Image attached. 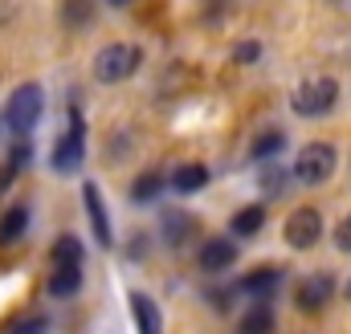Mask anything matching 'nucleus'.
<instances>
[{
    "mask_svg": "<svg viewBox=\"0 0 351 334\" xmlns=\"http://www.w3.org/2000/svg\"><path fill=\"white\" fill-rule=\"evenodd\" d=\"M335 245H339V253H351V212L339 220V229H335Z\"/></svg>",
    "mask_w": 351,
    "mask_h": 334,
    "instance_id": "5701e85b",
    "label": "nucleus"
},
{
    "mask_svg": "<svg viewBox=\"0 0 351 334\" xmlns=\"http://www.w3.org/2000/svg\"><path fill=\"white\" fill-rule=\"evenodd\" d=\"M82 164H86V123H82L78 110H70V131L53 143L49 167L58 175H74V171H82Z\"/></svg>",
    "mask_w": 351,
    "mask_h": 334,
    "instance_id": "7ed1b4c3",
    "label": "nucleus"
},
{
    "mask_svg": "<svg viewBox=\"0 0 351 334\" xmlns=\"http://www.w3.org/2000/svg\"><path fill=\"white\" fill-rule=\"evenodd\" d=\"M192 233H196V220H192L188 212H176V208H172V212H164V216H160V237H164V245L180 249Z\"/></svg>",
    "mask_w": 351,
    "mask_h": 334,
    "instance_id": "4468645a",
    "label": "nucleus"
},
{
    "mask_svg": "<svg viewBox=\"0 0 351 334\" xmlns=\"http://www.w3.org/2000/svg\"><path fill=\"white\" fill-rule=\"evenodd\" d=\"M335 167H339V155H335L331 143H306L294 155V179L315 188V183H327L335 175Z\"/></svg>",
    "mask_w": 351,
    "mask_h": 334,
    "instance_id": "20e7f679",
    "label": "nucleus"
},
{
    "mask_svg": "<svg viewBox=\"0 0 351 334\" xmlns=\"http://www.w3.org/2000/svg\"><path fill=\"white\" fill-rule=\"evenodd\" d=\"M82 204H86V220H90V229H94V241H98L102 249H110V245H114V229H110V212H106L102 192H98L94 179L82 183Z\"/></svg>",
    "mask_w": 351,
    "mask_h": 334,
    "instance_id": "0eeeda50",
    "label": "nucleus"
},
{
    "mask_svg": "<svg viewBox=\"0 0 351 334\" xmlns=\"http://www.w3.org/2000/svg\"><path fill=\"white\" fill-rule=\"evenodd\" d=\"M282 233H286V245H290V249H315L319 237H323V216H319V208H306V204L294 208V212L286 216Z\"/></svg>",
    "mask_w": 351,
    "mask_h": 334,
    "instance_id": "423d86ee",
    "label": "nucleus"
},
{
    "mask_svg": "<svg viewBox=\"0 0 351 334\" xmlns=\"http://www.w3.org/2000/svg\"><path fill=\"white\" fill-rule=\"evenodd\" d=\"M262 229H265V208H262V204H250V208L233 212V220H229V233H233V237H241V241L258 237Z\"/></svg>",
    "mask_w": 351,
    "mask_h": 334,
    "instance_id": "dca6fc26",
    "label": "nucleus"
},
{
    "mask_svg": "<svg viewBox=\"0 0 351 334\" xmlns=\"http://www.w3.org/2000/svg\"><path fill=\"white\" fill-rule=\"evenodd\" d=\"M274 310H269V302H258L241 322H237V334H274Z\"/></svg>",
    "mask_w": 351,
    "mask_h": 334,
    "instance_id": "a211bd4d",
    "label": "nucleus"
},
{
    "mask_svg": "<svg viewBox=\"0 0 351 334\" xmlns=\"http://www.w3.org/2000/svg\"><path fill=\"white\" fill-rule=\"evenodd\" d=\"M204 183H208V167L204 164H180L172 171V179H168V188L176 196H196Z\"/></svg>",
    "mask_w": 351,
    "mask_h": 334,
    "instance_id": "2eb2a0df",
    "label": "nucleus"
},
{
    "mask_svg": "<svg viewBox=\"0 0 351 334\" xmlns=\"http://www.w3.org/2000/svg\"><path fill=\"white\" fill-rule=\"evenodd\" d=\"M164 188H168V175H164L160 167H147V171H139L135 183H131V204L147 208V204H156V200L164 196Z\"/></svg>",
    "mask_w": 351,
    "mask_h": 334,
    "instance_id": "9b49d317",
    "label": "nucleus"
},
{
    "mask_svg": "<svg viewBox=\"0 0 351 334\" xmlns=\"http://www.w3.org/2000/svg\"><path fill=\"white\" fill-rule=\"evenodd\" d=\"M45 290H49V298H58V302L78 298V294H82V265H53Z\"/></svg>",
    "mask_w": 351,
    "mask_h": 334,
    "instance_id": "f8f14e48",
    "label": "nucleus"
},
{
    "mask_svg": "<svg viewBox=\"0 0 351 334\" xmlns=\"http://www.w3.org/2000/svg\"><path fill=\"white\" fill-rule=\"evenodd\" d=\"M278 285H282V269L278 265H262V269H254V273L241 277V294H250L254 302H269Z\"/></svg>",
    "mask_w": 351,
    "mask_h": 334,
    "instance_id": "9d476101",
    "label": "nucleus"
},
{
    "mask_svg": "<svg viewBox=\"0 0 351 334\" xmlns=\"http://www.w3.org/2000/svg\"><path fill=\"white\" fill-rule=\"evenodd\" d=\"M131 318H135V331L139 334H164V314L160 306L147 298V294H131Z\"/></svg>",
    "mask_w": 351,
    "mask_h": 334,
    "instance_id": "ddd939ff",
    "label": "nucleus"
},
{
    "mask_svg": "<svg viewBox=\"0 0 351 334\" xmlns=\"http://www.w3.org/2000/svg\"><path fill=\"white\" fill-rule=\"evenodd\" d=\"M258 57H262V45H254V41L237 45V62H258Z\"/></svg>",
    "mask_w": 351,
    "mask_h": 334,
    "instance_id": "393cba45",
    "label": "nucleus"
},
{
    "mask_svg": "<svg viewBox=\"0 0 351 334\" xmlns=\"http://www.w3.org/2000/svg\"><path fill=\"white\" fill-rule=\"evenodd\" d=\"M90 16H94V4H90V0H66V4H62V21H66L70 29H82Z\"/></svg>",
    "mask_w": 351,
    "mask_h": 334,
    "instance_id": "412c9836",
    "label": "nucleus"
},
{
    "mask_svg": "<svg viewBox=\"0 0 351 334\" xmlns=\"http://www.w3.org/2000/svg\"><path fill=\"white\" fill-rule=\"evenodd\" d=\"M286 147V135L278 131V127H269V131H262L254 143H250V159H258V164H265V159H274L278 151Z\"/></svg>",
    "mask_w": 351,
    "mask_h": 334,
    "instance_id": "6ab92c4d",
    "label": "nucleus"
},
{
    "mask_svg": "<svg viewBox=\"0 0 351 334\" xmlns=\"http://www.w3.org/2000/svg\"><path fill=\"white\" fill-rule=\"evenodd\" d=\"M16 175H21V171H16L12 164H4V167H0V196H4L8 188H12V179H16Z\"/></svg>",
    "mask_w": 351,
    "mask_h": 334,
    "instance_id": "bb28decb",
    "label": "nucleus"
},
{
    "mask_svg": "<svg viewBox=\"0 0 351 334\" xmlns=\"http://www.w3.org/2000/svg\"><path fill=\"white\" fill-rule=\"evenodd\" d=\"M139 66H143V49L119 41V45L98 49V57H94V78L102 86H119V82H127V78H135Z\"/></svg>",
    "mask_w": 351,
    "mask_h": 334,
    "instance_id": "f03ea898",
    "label": "nucleus"
},
{
    "mask_svg": "<svg viewBox=\"0 0 351 334\" xmlns=\"http://www.w3.org/2000/svg\"><path fill=\"white\" fill-rule=\"evenodd\" d=\"M282 183H286V175H282L278 167H262V188L265 192H282Z\"/></svg>",
    "mask_w": 351,
    "mask_h": 334,
    "instance_id": "4be33fe9",
    "label": "nucleus"
},
{
    "mask_svg": "<svg viewBox=\"0 0 351 334\" xmlns=\"http://www.w3.org/2000/svg\"><path fill=\"white\" fill-rule=\"evenodd\" d=\"M196 265H200V273H229L237 265V241H229V237L204 241L196 253Z\"/></svg>",
    "mask_w": 351,
    "mask_h": 334,
    "instance_id": "1a4fd4ad",
    "label": "nucleus"
},
{
    "mask_svg": "<svg viewBox=\"0 0 351 334\" xmlns=\"http://www.w3.org/2000/svg\"><path fill=\"white\" fill-rule=\"evenodd\" d=\"M339 102V82L335 78H306V82L294 90V110L302 118H323L331 114Z\"/></svg>",
    "mask_w": 351,
    "mask_h": 334,
    "instance_id": "39448f33",
    "label": "nucleus"
},
{
    "mask_svg": "<svg viewBox=\"0 0 351 334\" xmlns=\"http://www.w3.org/2000/svg\"><path fill=\"white\" fill-rule=\"evenodd\" d=\"M41 114H45V90H41L37 82H21L16 90H12L8 106H4V123H8V131H12L16 139H29L33 127L41 123Z\"/></svg>",
    "mask_w": 351,
    "mask_h": 334,
    "instance_id": "f257e3e1",
    "label": "nucleus"
},
{
    "mask_svg": "<svg viewBox=\"0 0 351 334\" xmlns=\"http://www.w3.org/2000/svg\"><path fill=\"white\" fill-rule=\"evenodd\" d=\"M49 257H53V265H82V257H86V249H82V241H78L74 233H62V237L53 241V249H49Z\"/></svg>",
    "mask_w": 351,
    "mask_h": 334,
    "instance_id": "aec40b11",
    "label": "nucleus"
},
{
    "mask_svg": "<svg viewBox=\"0 0 351 334\" xmlns=\"http://www.w3.org/2000/svg\"><path fill=\"white\" fill-rule=\"evenodd\" d=\"M343 294H348V302H351V281H348V290H343Z\"/></svg>",
    "mask_w": 351,
    "mask_h": 334,
    "instance_id": "c85d7f7f",
    "label": "nucleus"
},
{
    "mask_svg": "<svg viewBox=\"0 0 351 334\" xmlns=\"http://www.w3.org/2000/svg\"><path fill=\"white\" fill-rule=\"evenodd\" d=\"M208 302H213L217 310H229V306H233V290H208Z\"/></svg>",
    "mask_w": 351,
    "mask_h": 334,
    "instance_id": "b1692460",
    "label": "nucleus"
},
{
    "mask_svg": "<svg viewBox=\"0 0 351 334\" xmlns=\"http://www.w3.org/2000/svg\"><path fill=\"white\" fill-rule=\"evenodd\" d=\"M25 233H29V208L16 204V208H8L0 216V245H16Z\"/></svg>",
    "mask_w": 351,
    "mask_h": 334,
    "instance_id": "f3484780",
    "label": "nucleus"
},
{
    "mask_svg": "<svg viewBox=\"0 0 351 334\" xmlns=\"http://www.w3.org/2000/svg\"><path fill=\"white\" fill-rule=\"evenodd\" d=\"M45 326H49L45 318H33V322H21V326H16L12 334H45Z\"/></svg>",
    "mask_w": 351,
    "mask_h": 334,
    "instance_id": "a878e982",
    "label": "nucleus"
},
{
    "mask_svg": "<svg viewBox=\"0 0 351 334\" xmlns=\"http://www.w3.org/2000/svg\"><path fill=\"white\" fill-rule=\"evenodd\" d=\"M106 4H114V8H123V4H131V0H106Z\"/></svg>",
    "mask_w": 351,
    "mask_h": 334,
    "instance_id": "cd10ccee",
    "label": "nucleus"
},
{
    "mask_svg": "<svg viewBox=\"0 0 351 334\" xmlns=\"http://www.w3.org/2000/svg\"><path fill=\"white\" fill-rule=\"evenodd\" d=\"M331 298H335V277H331V273H311V277L298 281V290H294V302H298V310H306V314H319Z\"/></svg>",
    "mask_w": 351,
    "mask_h": 334,
    "instance_id": "6e6552de",
    "label": "nucleus"
}]
</instances>
